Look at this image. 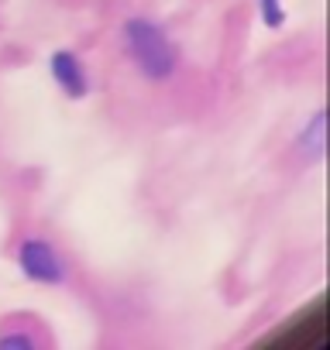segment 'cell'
I'll use <instances>...</instances> for the list:
<instances>
[{"mask_svg":"<svg viewBox=\"0 0 330 350\" xmlns=\"http://www.w3.org/2000/svg\"><path fill=\"white\" fill-rule=\"evenodd\" d=\"M0 347H21V350H31V347H38V340H35L28 329H18V333H0Z\"/></svg>","mask_w":330,"mask_h":350,"instance_id":"obj_6","label":"cell"},{"mask_svg":"<svg viewBox=\"0 0 330 350\" xmlns=\"http://www.w3.org/2000/svg\"><path fill=\"white\" fill-rule=\"evenodd\" d=\"M327 117L323 113H313V120L303 127V134H299V151L306 154V158H323V141H327Z\"/></svg>","mask_w":330,"mask_h":350,"instance_id":"obj_4","label":"cell"},{"mask_svg":"<svg viewBox=\"0 0 330 350\" xmlns=\"http://www.w3.org/2000/svg\"><path fill=\"white\" fill-rule=\"evenodd\" d=\"M124 49H127L134 69L148 83H165L176 72V45H173V38L148 18H131L124 25Z\"/></svg>","mask_w":330,"mask_h":350,"instance_id":"obj_1","label":"cell"},{"mask_svg":"<svg viewBox=\"0 0 330 350\" xmlns=\"http://www.w3.org/2000/svg\"><path fill=\"white\" fill-rule=\"evenodd\" d=\"M258 8H262V21H265L268 28H282V21H285L282 0H258Z\"/></svg>","mask_w":330,"mask_h":350,"instance_id":"obj_5","label":"cell"},{"mask_svg":"<svg viewBox=\"0 0 330 350\" xmlns=\"http://www.w3.org/2000/svg\"><path fill=\"white\" fill-rule=\"evenodd\" d=\"M18 268L31 278V282H42V285H55L66 278V265L62 258L55 254V247L42 237H28L21 247H18Z\"/></svg>","mask_w":330,"mask_h":350,"instance_id":"obj_2","label":"cell"},{"mask_svg":"<svg viewBox=\"0 0 330 350\" xmlns=\"http://www.w3.org/2000/svg\"><path fill=\"white\" fill-rule=\"evenodd\" d=\"M49 69H52V76H55V83L62 86L66 96H73V100L86 96V90H90L86 69H83V62H79L73 52H55V55L49 59Z\"/></svg>","mask_w":330,"mask_h":350,"instance_id":"obj_3","label":"cell"}]
</instances>
